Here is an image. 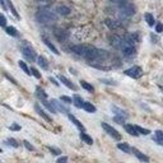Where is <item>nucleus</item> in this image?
Returning a JSON list of instances; mask_svg holds the SVG:
<instances>
[{
	"label": "nucleus",
	"mask_w": 163,
	"mask_h": 163,
	"mask_svg": "<svg viewBox=\"0 0 163 163\" xmlns=\"http://www.w3.org/2000/svg\"><path fill=\"white\" fill-rule=\"evenodd\" d=\"M5 3L8 4V7L10 8V11H11V13H13V15H14L15 18H18V19H19V14L17 13V10H15V8H14V5L11 4V2H10V0H5Z\"/></svg>",
	"instance_id": "obj_25"
},
{
	"label": "nucleus",
	"mask_w": 163,
	"mask_h": 163,
	"mask_svg": "<svg viewBox=\"0 0 163 163\" xmlns=\"http://www.w3.org/2000/svg\"><path fill=\"white\" fill-rule=\"evenodd\" d=\"M111 110L116 113V115H119V116H122V117H128V113H126L124 110H121V108H119V107H116V106H111Z\"/></svg>",
	"instance_id": "obj_16"
},
{
	"label": "nucleus",
	"mask_w": 163,
	"mask_h": 163,
	"mask_svg": "<svg viewBox=\"0 0 163 163\" xmlns=\"http://www.w3.org/2000/svg\"><path fill=\"white\" fill-rule=\"evenodd\" d=\"M105 23L108 26V28H111V29H113V28H116V27H117V24H116V23H115L112 19H106Z\"/></svg>",
	"instance_id": "obj_34"
},
{
	"label": "nucleus",
	"mask_w": 163,
	"mask_h": 163,
	"mask_svg": "<svg viewBox=\"0 0 163 163\" xmlns=\"http://www.w3.org/2000/svg\"><path fill=\"white\" fill-rule=\"evenodd\" d=\"M155 140L158 142L161 145H163V131L162 130H157L155 131Z\"/></svg>",
	"instance_id": "obj_28"
},
{
	"label": "nucleus",
	"mask_w": 163,
	"mask_h": 163,
	"mask_svg": "<svg viewBox=\"0 0 163 163\" xmlns=\"http://www.w3.org/2000/svg\"><path fill=\"white\" fill-rule=\"evenodd\" d=\"M135 129H136V131L139 132V134H143V135H148L150 132L148 129H144V128H142V126H135Z\"/></svg>",
	"instance_id": "obj_33"
},
{
	"label": "nucleus",
	"mask_w": 163,
	"mask_h": 163,
	"mask_svg": "<svg viewBox=\"0 0 163 163\" xmlns=\"http://www.w3.org/2000/svg\"><path fill=\"white\" fill-rule=\"evenodd\" d=\"M31 74H33L36 78H37V79H40V78H41V74H40V71H38L37 69H34V68H32V69H31Z\"/></svg>",
	"instance_id": "obj_41"
},
{
	"label": "nucleus",
	"mask_w": 163,
	"mask_h": 163,
	"mask_svg": "<svg viewBox=\"0 0 163 163\" xmlns=\"http://www.w3.org/2000/svg\"><path fill=\"white\" fill-rule=\"evenodd\" d=\"M138 41H139V36L136 33H129V34H126V37H125L126 45H131L132 46Z\"/></svg>",
	"instance_id": "obj_8"
},
{
	"label": "nucleus",
	"mask_w": 163,
	"mask_h": 163,
	"mask_svg": "<svg viewBox=\"0 0 163 163\" xmlns=\"http://www.w3.org/2000/svg\"><path fill=\"white\" fill-rule=\"evenodd\" d=\"M80 139H82L83 142H86L87 144H89V145H90V144H93V139L90 138L89 135H87L84 131H82V132H80Z\"/></svg>",
	"instance_id": "obj_18"
},
{
	"label": "nucleus",
	"mask_w": 163,
	"mask_h": 163,
	"mask_svg": "<svg viewBox=\"0 0 163 163\" xmlns=\"http://www.w3.org/2000/svg\"><path fill=\"white\" fill-rule=\"evenodd\" d=\"M36 19L40 23H45V24H49L56 21V15L51 13V11L46 10V9H40L37 13H36Z\"/></svg>",
	"instance_id": "obj_1"
},
{
	"label": "nucleus",
	"mask_w": 163,
	"mask_h": 163,
	"mask_svg": "<svg viewBox=\"0 0 163 163\" xmlns=\"http://www.w3.org/2000/svg\"><path fill=\"white\" fill-rule=\"evenodd\" d=\"M37 63H38V65L41 66V68H44V69L49 68V64H47L46 59H45L44 56H38V57H37Z\"/></svg>",
	"instance_id": "obj_21"
},
{
	"label": "nucleus",
	"mask_w": 163,
	"mask_h": 163,
	"mask_svg": "<svg viewBox=\"0 0 163 163\" xmlns=\"http://www.w3.org/2000/svg\"><path fill=\"white\" fill-rule=\"evenodd\" d=\"M73 102H74V105H75L77 107H79V108L83 107V99H82L78 94H75L74 97H73Z\"/></svg>",
	"instance_id": "obj_24"
},
{
	"label": "nucleus",
	"mask_w": 163,
	"mask_h": 163,
	"mask_svg": "<svg viewBox=\"0 0 163 163\" xmlns=\"http://www.w3.org/2000/svg\"><path fill=\"white\" fill-rule=\"evenodd\" d=\"M50 80H51V82H52L54 84H55V86H59V83H57V82H56L55 79H54V78H50Z\"/></svg>",
	"instance_id": "obj_49"
},
{
	"label": "nucleus",
	"mask_w": 163,
	"mask_h": 163,
	"mask_svg": "<svg viewBox=\"0 0 163 163\" xmlns=\"http://www.w3.org/2000/svg\"><path fill=\"white\" fill-rule=\"evenodd\" d=\"M93 46H90V45H75L71 47V51L75 52L77 55H80V56H86L87 55V52L92 49Z\"/></svg>",
	"instance_id": "obj_3"
},
{
	"label": "nucleus",
	"mask_w": 163,
	"mask_h": 163,
	"mask_svg": "<svg viewBox=\"0 0 163 163\" xmlns=\"http://www.w3.org/2000/svg\"><path fill=\"white\" fill-rule=\"evenodd\" d=\"M23 144H24V147L28 149V150H33L34 148L31 145V144H29V142H27V140H24V142H23Z\"/></svg>",
	"instance_id": "obj_43"
},
{
	"label": "nucleus",
	"mask_w": 163,
	"mask_h": 163,
	"mask_svg": "<svg viewBox=\"0 0 163 163\" xmlns=\"http://www.w3.org/2000/svg\"><path fill=\"white\" fill-rule=\"evenodd\" d=\"M66 161H68V157H60V158L57 159L59 163H64V162H66Z\"/></svg>",
	"instance_id": "obj_47"
},
{
	"label": "nucleus",
	"mask_w": 163,
	"mask_h": 163,
	"mask_svg": "<svg viewBox=\"0 0 163 163\" xmlns=\"http://www.w3.org/2000/svg\"><path fill=\"white\" fill-rule=\"evenodd\" d=\"M49 150L52 153V154H55V155H59V154H61V150L55 148V147H49Z\"/></svg>",
	"instance_id": "obj_35"
},
{
	"label": "nucleus",
	"mask_w": 163,
	"mask_h": 163,
	"mask_svg": "<svg viewBox=\"0 0 163 163\" xmlns=\"http://www.w3.org/2000/svg\"><path fill=\"white\" fill-rule=\"evenodd\" d=\"M155 31L158 32V33H161V32H163V24H161V23H158V24L155 26Z\"/></svg>",
	"instance_id": "obj_44"
},
{
	"label": "nucleus",
	"mask_w": 163,
	"mask_h": 163,
	"mask_svg": "<svg viewBox=\"0 0 163 163\" xmlns=\"http://www.w3.org/2000/svg\"><path fill=\"white\" fill-rule=\"evenodd\" d=\"M112 3H119V2H124V0H110Z\"/></svg>",
	"instance_id": "obj_50"
},
{
	"label": "nucleus",
	"mask_w": 163,
	"mask_h": 163,
	"mask_svg": "<svg viewBox=\"0 0 163 163\" xmlns=\"http://www.w3.org/2000/svg\"><path fill=\"white\" fill-rule=\"evenodd\" d=\"M57 13L63 14V15H68L70 13V9L68 7H65V5H59L57 7Z\"/></svg>",
	"instance_id": "obj_20"
},
{
	"label": "nucleus",
	"mask_w": 163,
	"mask_h": 163,
	"mask_svg": "<svg viewBox=\"0 0 163 163\" xmlns=\"http://www.w3.org/2000/svg\"><path fill=\"white\" fill-rule=\"evenodd\" d=\"M54 34H55V37L57 38L59 42H64L69 37V33L66 31H64V29H55V31H54Z\"/></svg>",
	"instance_id": "obj_7"
},
{
	"label": "nucleus",
	"mask_w": 163,
	"mask_h": 163,
	"mask_svg": "<svg viewBox=\"0 0 163 163\" xmlns=\"http://www.w3.org/2000/svg\"><path fill=\"white\" fill-rule=\"evenodd\" d=\"M101 82L105 83V84H110V86H116V82L110 80V79H101Z\"/></svg>",
	"instance_id": "obj_42"
},
{
	"label": "nucleus",
	"mask_w": 163,
	"mask_h": 163,
	"mask_svg": "<svg viewBox=\"0 0 163 163\" xmlns=\"http://www.w3.org/2000/svg\"><path fill=\"white\" fill-rule=\"evenodd\" d=\"M22 54L23 56H24L27 60H29V61H34L36 60V52L34 50L32 49V46L28 44V42H23L22 45Z\"/></svg>",
	"instance_id": "obj_2"
},
{
	"label": "nucleus",
	"mask_w": 163,
	"mask_h": 163,
	"mask_svg": "<svg viewBox=\"0 0 163 163\" xmlns=\"http://www.w3.org/2000/svg\"><path fill=\"white\" fill-rule=\"evenodd\" d=\"M121 14L126 15V17H131L135 14V8L132 7L131 4H125L121 7Z\"/></svg>",
	"instance_id": "obj_6"
},
{
	"label": "nucleus",
	"mask_w": 163,
	"mask_h": 163,
	"mask_svg": "<svg viewBox=\"0 0 163 163\" xmlns=\"http://www.w3.org/2000/svg\"><path fill=\"white\" fill-rule=\"evenodd\" d=\"M44 42H45V44H46V46L49 47V49H50V50H51V51H52L54 54H55V55H59V54H60V52L57 51V49H56V47L54 46V45H52L51 42H50L49 40H47V38H44Z\"/></svg>",
	"instance_id": "obj_19"
},
{
	"label": "nucleus",
	"mask_w": 163,
	"mask_h": 163,
	"mask_svg": "<svg viewBox=\"0 0 163 163\" xmlns=\"http://www.w3.org/2000/svg\"><path fill=\"white\" fill-rule=\"evenodd\" d=\"M80 86L86 89V90H88V92H93L94 90V88H93V86H90L89 83H87V82H84V80H82L80 82Z\"/></svg>",
	"instance_id": "obj_29"
},
{
	"label": "nucleus",
	"mask_w": 163,
	"mask_h": 163,
	"mask_svg": "<svg viewBox=\"0 0 163 163\" xmlns=\"http://www.w3.org/2000/svg\"><path fill=\"white\" fill-rule=\"evenodd\" d=\"M34 2L38 4H42V5H50L52 3V0H34Z\"/></svg>",
	"instance_id": "obj_39"
},
{
	"label": "nucleus",
	"mask_w": 163,
	"mask_h": 163,
	"mask_svg": "<svg viewBox=\"0 0 163 163\" xmlns=\"http://www.w3.org/2000/svg\"><path fill=\"white\" fill-rule=\"evenodd\" d=\"M83 108L89 113H94L96 112V107L92 103H89V102H83Z\"/></svg>",
	"instance_id": "obj_15"
},
{
	"label": "nucleus",
	"mask_w": 163,
	"mask_h": 163,
	"mask_svg": "<svg viewBox=\"0 0 163 163\" xmlns=\"http://www.w3.org/2000/svg\"><path fill=\"white\" fill-rule=\"evenodd\" d=\"M111 44H112V46H115V47H120L122 45V40L119 37V36H116V34H112L111 36Z\"/></svg>",
	"instance_id": "obj_13"
},
{
	"label": "nucleus",
	"mask_w": 163,
	"mask_h": 163,
	"mask_svg": "<svg viewBox=\"0 0 163 163\" xmlns=\"http://www.w3.org/2000/svg\"><path fill=\"white\" fill-rule=\"evenodd\" d=\"M4 75H5V77H7V78H8V79H9V80H10L11 83H13V84H17L15 79H14V78H11V77H10V75H9L8 73H4Z\"/></svg>",
	"instance_id": "obj_46"
},
{
	"label": "nucleus",
	"mask_w": 163,
	"mask_h": 163,
	"mask_svg": "<svg viewBox=\"0 0 163 163\" xmlns=\"http://www.w3.org/2000/svg\"><path fill=\"white\" fill-rule=\"evenodd\" d=\"M36 90H37V96H38L41 99H46L47 98V94L45 93V90L42 89L41 87H37V88H36Z\"/></svg>",
	"instance_id": "obj_30"
},
{
	"label": "nucleus",
	"mask_w": 163,
	"mask_h": 163,
	"mask_svg": "<svg viewBox=\"0 0 163 163\" xmlns=\"http://www.w3.org/2000/svg\"><path fill=\"white\" fill-rule=\"evenodd\" d=\"M8 142H9L10 145H13L14 148H18V147H19V144H18L17 140H15V139H13V138H9V139H8Z\"/></svg>",
	"instance_id": "obj_38"
},
{
	"label": "nucleus",
	"mask_w": 163,
	"mask_h": 163,
	"mask_svg": "<svg viewBox=\"0 0 163 163\" xmlns=\"http://www.w3.org/2000/svg\"><path fill=\"white\" fill-rule=\"evenodd\" d=\"M5 31H7V33L8 34H10V36H18V32H17V29L14 28V27H7L5 28Z\"/></svg>",
	"instance_id": "obj_32"
},
{
	"label": "nucleus",
	"mask_w": 163,
	"mask_h": 163,
	"mask_svg": "<svg viewBox=\"0 0 163 163\" xmlns=\"http://www.w3.org/2000/svg\"><path fill=\"white\" fill-rule=\"evenodd\" d=\"M10 130H15V131H18V130H21V126L19 125H17V124H13V125H10V128H9Z\"/></svg>",
	"instance_id": "obj_45"
},
{
	"label": "nucleus",
	"mask_w": 163,
	"mask_h": 163,
	"mask_svg": "<svg viewBox=\"0 0 163 163\" xmlns=\"http://www.w3.org/2000/svg\"><path fill=\"white\" fill-rule=\"evenodd\" d=\"M19 66H21V69H22L23 71H24V73H26L27 75L31 74V70L28 69V66H27V64H26L24 61H19Z\"/></svg>",
	"instance_id": "obj_31"
},
{
	"label": "nucleus",
	"mask_w": 163,
	"mask_h": 163,
	"mask_svg": "<svg viewBox=\"0 0 163 163\" xmlns=\"http://www.w3.org/2000/svg\"><path fill=\"white\" fill-rule=\"evenodd\" d=\"M132 150H134V154H135V155H136V157H138V158L140 159V161H143V162H149V158H148L147 155L142 154V153L139 152V150H136V149H132Z\"/></svg>",
	"instance_id": "obj_23"
},
{
	"label": "nucleus",
	"mask_w": 163,
	"mask_h": 163,
	"mask_svg": "<svg viewBox=\"0 0 163 163\" xmlns=\"http://www.w3.org/2000/svg\"><path fill=\"white\" fill-rule=\"evenodd\" d=\"M42 103H44V106H45L50 112H56V108L54 107V105L50 103V102H47L46 99H42Z\"/></svg>",
	"instance_id": "obj_26"
},
{
	"label": "nucleus",
	"mask_w": 163,
	"mask_h": 163,
	"mask_svg": "<svg viewBox=\"0 0 163 163\" xmlns=\"http://www.w3.org/2000/svg\"><path fill=\"white\" fill-rule=\"evenodd\" d=\"M5 26H7V18L0 13V27H5Z\"/></svg>",
	"instance_id": "obj_36"
},
{
	"label": "nucleus",
	"mask_w": 163,
	"mask_h": 163,
	"mask_svg": "<svg viewBox=\"0 0 163 163\" xmlns=\"http://www.w3.org/2000/svg\"><path fill=\"white\" fill-rule=\"evenodd\" d=\"M144 18H145V21H147V23H148V24L150 26V27H152V26H154V17L152 15V14H150V13H145V14H144Z\"/></svg>",
	"instance_id": "obj_22"
},
{
	"label": "nucleus",
	"mask_w": 163,
	"mask_h": 163,
	"mask_svg": "<svg viewBox=\"0 0 163 163\" xmlns=\"http://www.w3.org/2000/svg\"><path fill=\"white\" fill-rule=\"evenodd\" d=\"M124 120H125V117L119 116V115H116V116L113 117V121H115V122H117V124H124Z\"/></svg>",
	"instance_id": "obj_37"
},
{
	"label": "nucleus",
	"mask_w": 163,
	"mask_h": 163,
	"mask_svg": "<svg viewBox=\"0 0 163 163\" xmlns=\"http://www.w3.org/2000/svg\"><path fill=\"white\" fill-rule=\"evenodd\" d=\"M125 74L129 75V77H131V78H139V77L143 74V71H142L140 66H132V68L125 70Z\"/></svg>",
	"instance_id": "obj_5"
},
{
	"label": "nucleus",
	"mask_w": 163,
	"mask_h": 163,
	"mask_svg": "<svg viewBox=\"0 0 163 163\" xmlns=\"http://www.w3.org/2000/svg\"><path fill=\"white\" fill-rule=\"evenodd\" d=\"M101 125H102V128H103V130L107 132L108 135H111L113 139H116V140H121V135H120L119 131H117L116 129H113L111 125H108V124H106V122H102Z\"/></svg>",
	"instance_id": "obj_4"
},
{
	"label": "nucleus",
	"mask_w": 163,
	"mask_h": 163,
	"mask_svg": "<svg viewBox=\"0 0 163 163\" xmlns=\"http://www.w3.org/2000/svg\"><path fill=\"white\" fill-rule=\"evenodd\" d=\"M125 130L128 131L130 135H132V136H138L139 135V132L136 131L135 126H132V125H125Z\"/></svg>",
	"instance_id": "obj_17"
},
{
	"label": "nucleus",
	"mask_w": 163,
	"mask_h": 163,
	"mask_svg": "<svg viewBox=\"0 0 163 163\" xmlns=\"http://www.w3.org/2000/svg\"><path fill=\"white\" fill-rule=\"evenodd\" d=\"M60 99H61L63 102H65V103H71V102H73V99H71L70 97H68V96H61Z\"/></svg>",
	"instance_id": "obj_40"
},
{
	"label": "nucleus",
	"mask_w": 163,
	"mask_h": 163,
	"mask_svg": "<svg viewBox=\"0 0 163 163\" xmlns=\"http://www.w3.org/2000/svg\"><path fill=\"white\" fill-rule=\"evenodd\" d=\"M69 120H70V121H71V122H73V124H74V125H75V126H77V128H78V129H79L80 131H84V130H86V129H84V126L82 125V122H80V121H79V120H78V119H77V117H74V116H73V115H69Z\"/></svg>",
	"instance_id": "obj_11"
},
{
	"label": "nucleus",
	"mask_w": 163,
	"mask_h": 163,
	"mask_svg": "<svg viewBox=\"0 0 163 163\" xmlns=\"http://www.w3.org/2000/svg\"><path fill=\"white\" fill-rule=\"evenodd\" d=\"M0 4H2V7L4 10H7V5H5V0H0Z\"/></svg>",
	"instance_id": "obj_48"
},
{
	"label": "nucleus",
	"mask_w": 163,
	"mask_h": 163,
	"mask_svg": "<svg viewBox=\"0 0 163 163\" xmlns=\"http://www.w3.org/2000/svg\"><path fill=\"white\" fill-rule=\"evenodd\" d=\"M51 103L54 105V107L56 108V111L59 110V111H61V112H68V108L66 107H64L61 103H60V102L57 101V99H51Z\"/></svg>",
	"instance_id": "obj_12"
},
{
	"label": "nucleus",
	"mask_w": 163,
	"mask_h": 163,
	"mask_svg": "<svg viewBox=\"0 0 163 163\" xmlns=\"http://www.w3.org/2000/svg\"><path fill=\"white\" fill-rule=\"evenodd\" d=\"M119 149H121L124 153H130L131 152V148L128 145V144H125V143H120L119 145H117Z\"/></svg>",
	"instance_id": "obj_27"
},
{
	"label": "nucleus",
	"mask_w": 163,
	"mask_h": 163,
	"mask_svg": "<svg viewBox=\"0 0 163 163\" xmlns=\"http://www.w3.org/2000/svg\"><path fill=\"white\" fill-rule=\"evenodd\" d=\"M0 152H2V149H0Z\"/></svg>",
	"instance_id": "obj_52"
},
{
	"label": "nucleus",
	"mask_w": 163,
	"mask_h": 163,
	"mask_svg": "<svg viewBox=\"0 0 163 163\" xmlns=\"http://www.w3.org/2000/svg\"><path fill=\"white\" fill-rule=\"evenodd\" d=\"M59 79H60V82H63V84H65L68 88H70V89H75V86L73 83H71L69 79H66V78L64 77V75H59Z\"/></svg>",
	"instance_id": "obj_14"
},
{
	"label": "nucleus",
	"mask_w": 163,
	"mask_h": 163,
	"mask_svg": "<svg viewBox=\"0 0 163 163\" xmlns=\"http://www.w3.org/2000/svg\"><path fill=\"white\" fill-rule=\"evenodd\" d=\"M34 108H36V111H37V112H38V115H40V116H41L42 119H45V120H46V121H47V122H52V120H51V117H50V116H49V115H47V113H46V112H45L44 110H42V108L40 107V105H36V106H34Z\"/></svg>",
	"instance_id": "obj_9"
},
{
	"label": "nucleus",
	"mask_w": 163,
	"mask_h": 163,
	"mask_svg": "<svg viewBox=\"0 0 163 163\" xmlns=\"http://www.w3.org/2000/svg\"><path fill=\"white\" fill-rule=\"evenodd\" d=\"M159 88H161V90H162V92H163V87H162V86H161V87H159Z\"/></svg>",
	"instance_id": "obj_51"
},
{
	"label": "nucleus",
	"mask_w": 163,
	"mask_h": 163,
	"mask_svg": "<svg viewBox=\"0 0 163 163\" xmlns=\"http://www.w3.org/2000/svg\"><path fill=\"white\" fill-rule=\"evenodd\" d=\"M122 54L125 56H132L135 54V49H134V46H131V45H125L122 47Z\"/></svg>",
	"instance_id": "obj_10"
}]
</instances>
